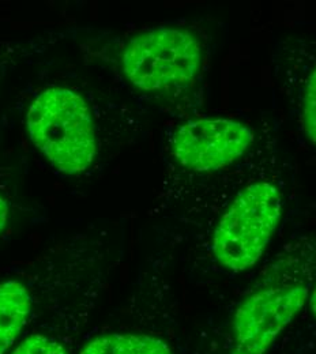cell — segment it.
<instances>
[{
	"label": "cell",
	"instance_id": "obj_1",
	"mask_svg": "<svg viewBox=\"0 0 316 354\" xmlns=\"http://www.w3.org/2000/svg\"><path fill=\"white\" fill-rule=\"evenodd\" d=\"M26 126L30 140L62 174L86 171L97 154L95 130L86 101L70 88H48L32 102Z\"/></svg>",
	"mask_w": 316,
	"mask_h": 354
},
{
	"label": "cell",
	"instance_id": "obj_2",
	"mask_svg": "<svg viewBox=\"0 0 316 354\" xmlns=\"http://www.w3.org/2000/svg\"><path fill=\"white\" fill-rule=\"evenodd\" d=\"M282 199L269 181L245 187L223 214L213 234V254L226 270L240 272L258 263L278 226Z\"/></svg>",
	"mask_w": 316,
	"mask_h": 354
},
{
	"label": "cell",
	"instance_id": "obj_3",
	"mask_svg": "<svg viewBox=\"0 0 316 354\" xmlns=\"http://www.w3.org/2000/svg\"><path fill=\"white\" fill-rule=\"evenodd\" d=\"M123 71L140 90L158 91L189 84L199 73L202 49L196 37L179 28H157L126 45Z\"/></svg>",
	"mask_w": 316,
	"mask_h": 354
},
{
	"label": "cell",
	"instance_id": "obj_4",
	"mask_svg": "<svg viewBox=\"0 0 316 354\" xmlns=\"http://www.w3.org/2000/svg\"><path fill=\"white\" fill-rule=\"evenodd\" d=\"M310 295L306 282L270 283L247 296L232 319L230 354H266L278 335L303 310Z\"/></svg>",
	"mask_w": 316,
	"mask_h": 354
},
{
	"label": "cell",
	"instance_id": "obj_5",
	"mask_svg": "<svg viewBox=\"0 0 316 354\" xmlns=\"http://www.w3.org/2000/svg\"><path fill=\"white\" fill-rule=\"evenodd\" d=\"M254 133L230 119H201L179 127L172 138V154L181 167L196 172L220 171L241 158Z\"/></svg>",
	"mask_w": 316,
	"mask_h": 354
},
{
	"label": "cell",
	"instance_id": "obj_6",
	"mask_svg": "<svg viewBox=\"0 0 316 354\" xmlns=\"http://www.w3.org/2000/svg\"><path fill=\"white\" fill-rule=\"evenodd\" d=\"M33 310L28 288L17 279L0 282V354L18 339Z\"/></svg>",
	"mask_w": 316,
	"mask_h": 354
},
{
	"label": "cell",
	"instance_id": "obj_7",
	"mask_svg": "<svg viewBox=\"0 0 316 354\" xmlns=\"http://www.w3.org/2000/svg\"><path fill=\"white\" fill-rule=\"evenodd\" d=\"M80 354H174L158 337L134 333H109L93 338Z\"/></svg>",
	"mask_w": 316,
	"mask_h": 354
},
{
	"label": "cell",
	"instance_id": "obj_8",
	"mask_svg": "<svg viewBox=\"0 0 316 354\" xmlns=\"http://www.w3.org/2000/svg\"><path fill=\"white\" fill-rule=\"evenodd\" d=\"M11 354H68L66 348L52 337L32 334L25 338Z\"/></svg>",
	"mask_w": 316,
	"mask_h": 354
},
{
	"label": "cell",
	"instance_id": "obj_9",
	"mask_svg": "<svg viewBox=\"0 0 316 354\" xmlns=\"http://www.w3.org/2000/svg\"><path fill=\"white\" fill-rule=\"evenodd\" d=\"M303 127L308 139L316 145V67L310 74L304 90Z\"/></svg>",
	"mask_w": 316,
	"mask_h": 354
},
{
	"label": "cell",
	"instance_id": "obj_10",
	"mask_svg": "<svg viewBox=\"0 0 316 354\" xmlns=\"http://www.w3.org/2000/svg\"><path fill=\"white\" fill-rule=\"evenodd\" d=\"M8 213H10L8 203H7V201L0 195V233L3 232V229H4L6 225H7V221H8Z\"/></svg>",
	"mask_w": 316,
	"mask_h": 354
},
{
	"label": "cell",
	"instance_id": "obj_11",
	"mask_svg": "<svg viewBox=\"0 0 316 354\" xmlns=\"http://www.w3.org/2000/svg\"><path fill=\"white\" fill-rule=\"evenodd\" d=\"M310 306H311V310L314 312V315L316 316V286L315 289L313 290V295H311V300H310Z\"/></svg>",
	"mask_w": 316,
	"mask_h": 354
}]
</instances>
